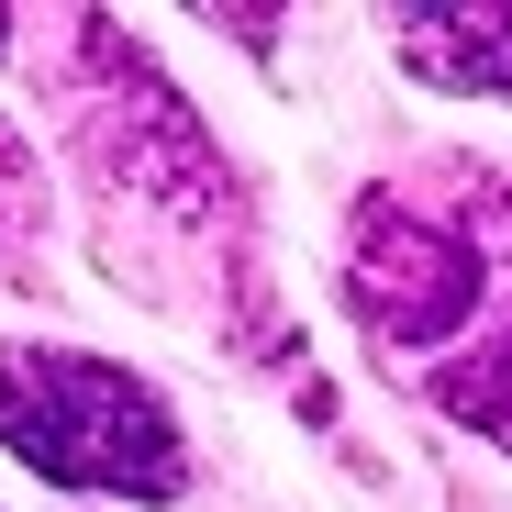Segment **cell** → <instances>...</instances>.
<instances>
[{"label": "cell", "mask_w": 512, "mask_h": 512, "mask_svg": "<svg viewBox=\"0 0 512 512\" xmlns=\"http://www.w3.org/2000/svg\"><path fill=\"white\" fill-rule=\"evenodd\" d=\"M390 45L423 90H501L512 101V12H401Z\"/></svg>", "instance_id": "3"}, {"label": "cell", "mask_w": 512, "mask_h": 512, "mask_svg": "<svg viewBox=\"0 0 512 512\" xmlns=\"http://www.w3.org/2000/svg\"><path fill=\"white\" fill-rule=\"evenodd\" d=\"M34 234H45V179H34V156H23L12 112H0V268H23Z\"/></svg>", "instance_id": "4"}, {"label": "cell", "mask_w": 512, "mask_h": 512, "mask_svg": "<svg viewBox=\"0 0 512 512\" xmlns=\"http://www.w3.org/2000/svg\"><path fill=\"white\" fill-rule=\"evenodd\" d=\"M479 301V245L423 223V212H368L357 234V312L379 334H401V346H435V334H457Z\"/></svg>", "instance_id": "2"}, {"label": "cell", "mask_w": 512, "mask_h": 512, "mask_svg": "<svg viewBox=\"0 0 512 512\" xmlns=\"http://www.w3.org/2000/svg\"><path fill=\"white\" fill-rule=\"evenodd\" d=\"M0 446L56 490H112V501H179L190 490V446L167 401L78 346H34L0 357Z\"/></svg>", "instance_id": "1"}]
</instances>
